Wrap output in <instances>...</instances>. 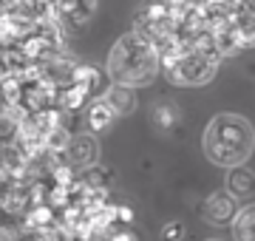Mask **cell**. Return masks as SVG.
<instances>
[{
	"instance_id": "cell-8",
	"label": "cell",
	"mask_w": 255,
	"mask_h": 241,
	"mask_svg": "<svg viewBox=\"0 0 255 241\" xmlns=\"http://www.w3.org/2000/svg\"><path fill=\"white\" fill-rule=\"evenodd\" d=\"M111 120H114V114H111V108L105 105V102H97V105L91 108V128L94 130H102Z\"/></svg>"
},
{
	"instance_id": "cell-1",
	"label": "cell",
	"mask_w": 255,
	"mask_h": 241,
	"mask_svg": "<svg viewBox=\"0 0 255 241\" xmlns=\"http://www.w3.org/2000/svg\"><path fill=\"white\" fill-rule=\"evenodd\" d=\"M159 71V51L142 31H130L119 40L108 57V74L119 85H145Z\"/></svg>"
},
{
	"instance_id": "cell-9",
	"label": "cell",
	"mask_w": 255,
	"mask_h": 241,
	"mask_svg": "<svg viewBox=\"0 0 255 241\" xmlns=\"http://www.w3.org/2000/svg\"><path fill=\"white\" fill-rule=\"evenodd\" d=\"M184 236V227L179 222H173V224H167L164 227V241H179Z\"/></svg>"
},
{
	"instance_id": "cell-5",
	"label": "cell",
	"mask_w": 255,
	"mask_h": 241,
	"mask_svg": "<svg viewBox=\"0 0 255 241\" xmlns=\"http://www.w3.org/2000/svg\"><path fill=\"white\" fill-rule=\"evenodd\" d=\"M102 102L111 108V114H114V117H125V114H130L133 108H136V97L128 91V85H119V88L108 91Z\"/></svg>"
},
{
	"instance_id": "cell-7",
	"label": "cell",
	"mask_w": 255,
	"mask_h": 241,
	"mask_svg": "<svg viewBox=\"0 0 255 241\" xmlns=\"http://www.w3.org/2000/svg\"><path fill=\"white\" fill-rule=\"evenodd\" d=\"M236 241H255L253 236V224H255V213H253V204L250 207H244L241 213L236 210Z\"/></svg>"
},
{
	"instance_id": "cell-10",
	"label": "cell",
	"mask_w": 255,
	"mask_h": 241,
	"mask_svg": "<svg viewBox=\"0 0 255 241\" xmlns=\"http://www.w3.org/2000/svg\"><path fill=\"white\" fill-rule=\"evenodd\" d=\"M114 241H133V239H130L128 233H122V236H117V239H114Z\"/></svg>"
},
{
	"instance_id": "cell-2",
	"label": "cell",
	"mask_w": 255,
	"mask_h": 241,
	"mask_svg": "<svg viewBox=\"0 0 255 241\" xmlns=\"http://www.w3.org/2000/svg\"><path fill=\"white\" fill-rule=\"evenodd\" d=\"M253 150V128L238 114H221L204 130V153L216 165H238Z\"/></svg>"
},
{
	"instance_id": "cell-6",
	"label": "cell",
	"mask_w": 255,
	"mask_h": 241,
	"mask_svg": "<svg viewBox=\"0 0 255 241\" xmlns=\"http://www.w3.org/2000/svg\"><path fill=\"white\" fill-rule=\"evenodd\" d=\"M227 185L233 187V193L238 196H247L253 190V167L250 165H230V173H227Z\"/></svg>"
},
{
	"instance_id": "cell-4",
	"label": "cell",
	"mask_w": 255,
	"mask_h": 241,
	"mask_svg": "<svg viewBox=\"0 0 255 241\" xmlns=\"http://www.w3.org/2000/svg\"><path fill=\"white\" fill-rule=\"evenodd\" d=\"M68 159L77 167H94V162H97V142L91 136H77L68 145Z\"/></svg>"
},
{
	"instance_id": "cell-3",
	"label": "cell",
	"mask_w": 255,
	"mask_h": 241,
	"mask_svg": "<svg viewBox=\"0 0 255 241\" xmlns=\"http://www.w3.org/2000/svg\"><path fill=\"white\" fill-rule=\"evenodd\" d=\"M236 199L230 193H213L207 199V204H204V219H207L210 224H227L233 222V216H236Z\"/></svg>"
}]
</instances>
